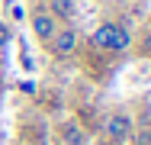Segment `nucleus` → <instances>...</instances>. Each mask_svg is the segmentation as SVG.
<instances>
[{"instance_id":"2","label":"nucleus","mask_w":151,"mask_h":145,"mask_svg":"<svg viewBox=\"0 0 151 145\" xmlns=\"http://www.w3.org/2000/svg\"><path fill=\"white\" fill-rule=\"evenodd\" d=\"M48 49H52V55L55 58H68L77 52V29L64 26V29H55V36L48 39Z\"/></svg>"},{"instance_id":"9","label":"nucleus","mask_w":151,"mask_h":145,"mask_svg":"<svg viewBox=\"0 0 151 145\" xmlns=\"http://www.w3.org/2000/svg\"><path fill=\"white\" fill-rule=\"evenodd\" d=\"M145 45H148V49H151V32H148V39H145Z\"/></svg>"},{"instance_id":"4","label":"nucleus","mask_w":151,"mask_h":145,"mask_svg":"<svg viewBox=\"0 0 151 145\" xmlns=\"http://www.w3.org/2000/svg\"><path fill=\"white\" fill-rule=\"evenodd\" d=\"M106 132H109V139L125 142V139L132 136V116L129 113H113L109 119H106Z\"/></svg>"},{"instance_id":"8","label":"nucleus","mask_w":151,"mask_h":145,"mask_svg":"<svg viewBox=\"0 0 151 145\" xmlns=\"http://www.w3.org/2000/svg\"><path fill=\"white\" fill-rule=\"evenodd\" d=\"M6 45H10V29H6L3 23H0V52H3Z\"/></svg>"},{"instance_id":"6","label":"nucleus","mask_w":151,"mask_h":145,"mask_svg":"<svg viewBox=\"0 0 151 145\" xmlns=\"http://www.w3.org/2000/svg\"><path fill=\"white\" fill-rule=\"evenodd\" d=\"M64 142H68V145H81V142H84L81 129H77V126H68V129H64Z\"/></svg>"},{"instance_id":"1","label":"nucleus","mask_w":151,"mask_h":145,"mask_svg":"<svg viewBox=\"0 0 151 145\" xmlns=\"http://www.w3.org/2000/svg\"><path fill=\"white\" fill-rule=\"evenodd\" d=\"M90 45L93 49H103V52H125L132 45V32L119 23H103L90 36Z\"/></svg>"},{"instance_id":"3","label":"nucleus","mask_w":151,"mask_h":145,"mask_svg":"<svg viewBox=\"0 0 151 145\" xmlns=\"http://www.w3.org/2000/svg\"><path fill=\"white\" fill-rule=\"evenodd\" d=\"M55 29H58V23H55V16H52L48 10H35V13H32V32H35L39 42H48V39L55 36Z\"/></svg>"},{"instance_id":"7","label":"nucleus","mask_w":151,"mask_h":145,"mask_svg":"<svg viewBox=\"0 0 151 145\" xmlns=\"http://www.w3.org/2000/svg\"><path fill=\"white\" fill-rule=\"evenodd\" d=\"M135 145H151V129H142L135 136Z\"/></svg>"},{"instance_id":"5","label":"nucleus","mask_w":151,"mask_h":145,"mask_svg":"<svg viewBox=\"0 0 151 145\" xmlns=\"http://www.w3.org/2000/svg\"><path fill=\"white\" fill-rule=\"evenodd\" d=\"M52 16H61V20H71L74 13H77V3L74 0H52V10H48Z\"/></svg>"}]
</instances>
